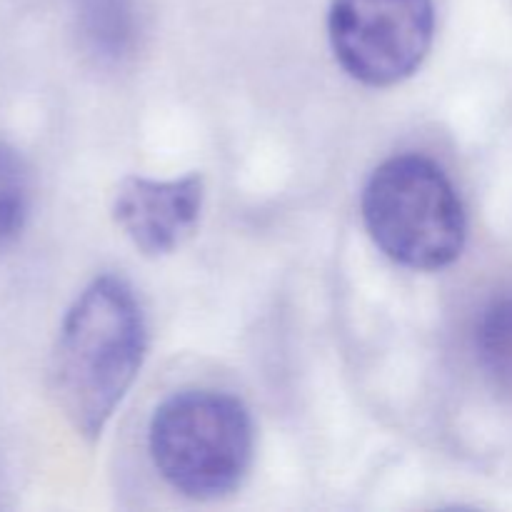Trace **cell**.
I'll use <instances>...</instances> for the list:
<instances>
[{
  "mask_svg": "<svg viewBox=\"0 0 512 512\" xmlns=\"http://www.w3.org/2000/svg\"><path fill=\"white\" fill-rule=\"evenodd\" d=\"M148 350L135 290L118 275L95 278L60 325L50 365L58 408L85 438H98L130 390Z\"/></svg>",
  "mask_w": 512,
  "mask_h": 512,
  "instance_id": "6da1fadb",
  "label": "cell"
},
{
  "mask_svg": "<svg viewBox=\"0 0 512 512\" xmlns=\"http://www.w3.org/2000/svg\"><path fill=\"white\" fill-rule=\"evenodd\" d=\"M203 198L198 173L178 180L125 178L115 190L113 218L140 253L168 255L198 228Z\"/></svg>",
  "mask_w": 512,
  "mask_h": 512,
  "instance_id": "5b68a950",
  "label": "cell"
},
{
  "mask_svg": "<svg viewBox=\"0 0 512 512\" xmlns=\"http://www.w3.org/2000/svg\"><path fill=\"white\" fill-rule=\"evenodd\" d=\"M328 35L350 78L388 88L423 65L435 35L433 0H333Z\"/></svg>",
  "mask_w": 512,
  "mask_h": 512,
  "instance_id": "277c9868",
  "label": "cell"
},
{
  "mask_svg": "<svg viewBox=\"0 0 512 512\" xmlns=\"http://www.w3.org/2000/svg\"><path fill=\"white\" fill-rule=\"evenodd\" d=\"M475 355L485 378L512 395V295L493 300L475 325Z\"/></svg>",
  "mask_w": 512,
  "mask_h": 512,
  "instance_id": "8992f818",
  "label": "cell"
},
{
  "mask_svg": "<svg viewBox=\"0 0 512 512\" xmlns=\"http://www.w3.org/2000/svg\"><path fill=\"white\" fill-rule=\"evenodd\" d=\"M30 213V173L18 150L0 140V248L13 243Z\"/></svg>",
  "mask_w": 512,
  "mask_h": 512,
  "instance_id": "52a82bcc",
  "label": "cell"
},
{
  "mask_svg": "<svg viewBox=\"0 0 512 512\" xmlns=\"http://www.w3.org/2000/svg\"><path fill=\"white\" fill-rule=\"evenodd\" d=\"M370 238L395 263L440 270L455 263L468 238V218L453 180L425 155H395L375 168L363 190Z\"/></svg>",
  "mask_w": 512,
  "mask_h": 512,
  "instance_id": "7a4b0ae2",
  "label": "cell"
},
{
  "mask_svg": "<svg viewBox=\"0 0 512 512\" xmlns=\"http://www.w3.org/2000/svg\"><path fill=\"white\" fill-rule=\"evenodd\" d=\"M78 5L100 43H120L128 35V0H78Z\"/></svg>",
  "mask_w": 512,
  "mask_h": 512,
  "instance_id": "ba28073f",
  "label": "cell"
},
{
  "mask_svg": "<svg viewBox=\"0 0 512 512\" xmlns=\"http://www.w3.org/2000/svg\"><path fill=\"white\" fill-rule=\"evenodd\" d=\"M148 448L158 473L180 495L223 498L250 468L253 420L235 395L183 390L155 410Z\"/></svg>",
  "mask_w": 512,
  "mask_h": 512,
  "instance_id": "3957f363",
  "label": "cell"
}]
</instances>
